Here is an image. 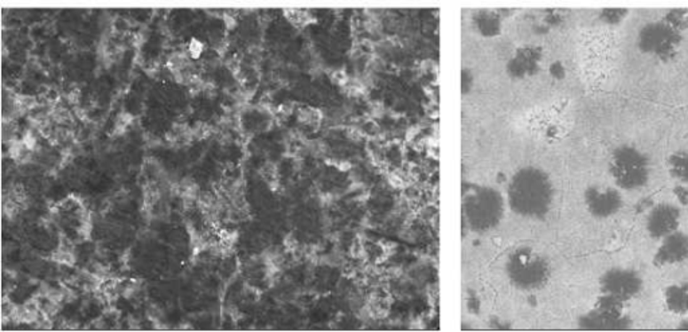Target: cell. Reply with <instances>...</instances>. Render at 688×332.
I'll use <instances>...</instances> for the list:
<instances>
[{
    "instance_id": "cell-1",
    "label": "cell",
    "mask_w": 688,
    "mask_h": 332,
    "mask_svg": "<svg viewBox=\"0 0 688 332\" xmlns=\"http://www.w3.org/2000/svg\"><path fill=\"white\" fill-rule=\"evenodd\" d=\"M554 203V186L549 175L536 167H525L512 178L509 205L518 216L543 219Z\"/></svg>"
},
{
    "instance_id": "cell-2",
    "label": "cell",
    "mask_w": 688,
    "mask_h": 332,
    "mask_svg": "<svg viewBox=\"0 0 688 332\" xmlns=\"http://www.w3.org/2000/svg\"><path fill=\"white\" fill-rule=\"evenodd\" d=\"M609 174L621 192H637L650 182V158L635 146H619L612 153Z\"/></svg>"
},
{
    "instance_id": "cell-3",
    "label": "cell",
    "mask_w": 688,
    "mask_h": 332,
    "mask_svg": "<svg viewBox=\"0 0 688 332\" xmlns=\"http://www.w3.org/2000/svg\"><path fill=\"white\" fill-rule=\"evenodd\" d=\"M503 197L493 187H476L464 200V217L476 233L495 229L503 218Z\"/></svg>"
},
{
    "instance_id": "cell-4",
    "label": "cell",
    "mask_w": 688,
    "mask_h": 332,
    "mask_svg": "<svg viewBox=\"0 0 688 332\" xmlns=\"http://www.w3.org/2000/svg\"><path fill=\"white\" fill-rule=\"evenodd\" d=\"M684 36L663 20L645 23L637 36L638 51L656 61L668 64L679 54Z\"/></svg>"
},
{
    "instance_id": "cell-5",
    "label": "cell",
    "mask_w": 688,
    "mask_h": 332,
    "mask_svg": "<svg viewBox=\"0 0 688 332\" xmlns=\"http://www.w3.org/2000/svg\"><path fill=\"white\" fill-rule=\"evenodd\" d=\"M507 274L512 284L522 291L542 289L550 277V265L546 258L530 248H520L509 257Z\"/></svg>"
},
{
    "instance_id": "cell-6",
    "label": "cell",
    "mask_w": 688,
    "mask_h": 332,
    "mask_svg": "<svg viewBox=\"0 0 688 332\" xmlns=\"http://www.w3.org/2000/svg\"><path fill=\"white\" fill-rule=\"evenodd\" d=\"M645 281L643 277L629 268H612L600 279L601 294L616 297L628 303L642 294Z\"/></svg>"
},
{
    "instance_id": "cell-7",
    "label": "cell",
    "mask_w": 688,
    "mask_h": 332,
    "mask_svg": "<svg viewBox=\"0 0 688 332\" xmlns=\"http://www.w3.org/2000/svg\"><path fill=\"white\" fill-rule=\"evenodd\" d=\"M586 210L593 218L609 219L617 216L624 206L619 188L608 186H589L583 193Z\"/></svg>"
},
{
    "instance_id": "cell-8",
    "label": "cell",
    "mask_w": 688,
    "mask_h": 332,
    "mask_svg": "<svg viewBox=\"0 0 688 332\" xmlns=\"http://www.w3.org/2000/svg\"><path fill=\"white\" fill-rule=\"evenodd\" d=\"M680 209L672 203H659L653 206L645 219V230L651 239L661 241L667 235L679 230Z\"/></svg>"
},
{
    "instance_id": "cell-9",
    "label": "cell",
    "mask_w": 688,
    "mask_h": 332,
    "mask_svg": "<svg viewBox=\"0 0 688 332\" xmlns=\"http://www.w3.org/2000/svg\"><path fill=\"white\" fill-rule=\"evenodd\" d=\"M688 260V234L687 233L676 232L667 235L666 239L661 240L660 247L653 255V265L658 268L663 266L679 265Z\"/></svg>"
},
{
    "instance_id": "cell-10",
    "label": "cell",
    "mask_w": 688,
    "mask_h": 332,
    "mask_svg": "<svg viewBox=\"0 0 688 332\" xmlns=\"http://www.w3.org/2000/svg\"><path fill=\"white\" fill-rule=\"evenodd\" d=\"M664 304L674 315H688V282H677L664 289Z\"/></svg>"
},
{
    "instance_id": "cell-11",
    "label": "cell",
    "mask_w": 688,
    "mask_h": 332,
    "mask_svg": "<svg viewBox=\"0 0 688 332\" xmlns=\"http://www.w3.org/2000/svg\"><path fill=\"white\" fill-rule=\"evenodd\" d=\"M541 59H542V53L539 49L535 47L523 49L512 62V69L517 72L518 77L534 75L538 70Z\"/></svg>"
},
{
    "instance_id": "cell-12",
    "label": "cell",
    "mask_w": 688,
    "mask_h": 332,
    "mask_svg": "<svg viewBox=\"0 0 688 332\" xmlns=\"http://www.w3.org/2000/svg\"><path fill=\"white\" fill-rule=\"evenodd\" d=\"M669 175L680 185H688V150L676 151L667 159Z\"/></svg>"
},
{
    "instance_id": "cell-13",
    "label": "cell",
    "mask_w": 688,
    "mask_h": 332,
    "mask_svg": "<svg viewBox=\"0 0 688 332\" xmlns=\"http://www.w3.org/2000/svg\"><path fill=\"white\" fill-rule=\"evenodd\" d=\"M628 321H616L600 315L597 311H590L581 319V327L589 329H624L628 328Z\"/></svg>"
},
{
    "instance_id": "cell-14",
    "label": "cell",
    "mask_w": 688,
    "mask_h": 332,
    "mask_svg": "<svg viewBox=\"0 0 688 332\" xmlns=\"http://www.w3.org/2000/svg\"><path fill=\"white\" fill-rule=\"evenodd\" d=\"M663 20L667 23V25L674 28L675 30L684 34V31L688 28V10H669V12L664 15Z\"/></svg>"
},
{
    "instance_id": "cell-15",
    "label": "cell",
    "mask_w": 688,
    "mask_h": 332,
    "mask_svg": "<svg viewBox=\"0 0 688 332\" xmlns=\"http://www.w3.org/2000/svg\"><path fill=\"white\" fill-rule=\"evenodd\" d=\"M476 25L480 28L481 34L484 36H495L499 31V20L494 14L489 12H481L478 15Z\"/></svg>"
},
{
    "instance_id": "cell-16",
    "label": "cell",
    "mask_w": 688,
    "mask_h": 332,
    "mask_svg": "<svg viewBox=\"0 0 688 332\" xmlns=\"http://www.w3.org/2000/svg\"><path fill=\"white\" fill-rule=\"evenodd\" d=\"M629 12L625 9H604L600 12V20L608 26H619L627 20Z\"/></svg>"
},
{
    "instance_id": "cell-17",
    "label": "cell",
    "mask_w": 688,
    "mask_h": 332,
    "mask_svg": "<svg viewBox=\"0 0 688 332\" xmlns=\"http://www.w3.org/2000/svg\"><path fill=\"white\" fill-rule=\"evenodd\" d=\"M674 194L682 205H688V185L677 183L676 187L674 188Z\"/></svg>"
},
{
    "instance_id": "cell-18",
    "label": "cell",
    "mask_w": 688,
    "mask_h": 332,
    "mask_svg": "<svg viewBox=\"0 0 688 332\" xmlns=\"http://www.w3.org/2000/svg\"><path fill=\"white\" fill-rule=\"evenodd\" d=\"M550 73L554 78L561 80V78H564L565 75H566V70H565L564 65H562L561 62H556V64L551 65Z\"/></svg>"
},
{
    "instance_id": "cell-19",
    "label": "cell",
    "mask_w": 688,
    "mask_h": 332,
    "mask_svg": "<svg viewBox=\"0 0 688 332\" xmlns=\"http://www.w3.org/2000/svg\"><path fill=\"white\" fill-rule=\"evenodd\" d=\"M687 234H688V233H687Z\"/></svg>"
}]
</instances>
